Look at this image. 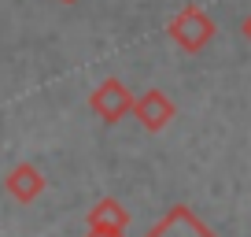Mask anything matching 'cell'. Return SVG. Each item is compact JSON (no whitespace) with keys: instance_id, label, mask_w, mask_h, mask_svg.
<instances>
[{"instance_id":"obj_2","label":"cell","mask_w":251,"mask_h":237,"mask_svg":"<svg viewBox=\"0 0 251 237\" xmlns=\"http://www.w3.org/2000/svg\"><path fill=\"white\" fill-rule=\"evenodd\" d=\"M89 108L96 111V118L100 122H122L129 111H133V93L122 86L118 78H103L100 86L93 89V96H89Z\"/></svg>"},{"instance_id":"obj_3","label":"cell","mask_w":251,"mask_h":237,"mask_svg":"<svg viewBox=\"0 0 251 237\" xmlns=\"http://www.w3.org/2000/svg\"><path fill=\"white\" fill-rule=\"evenodd\" d=\"M133 115H137V122H141L144 130L159 134V130H166L174 122L177 108H174V100L163 93V89H148V93H141L133 100Z\"/></svg>"},{"instance_id":"obj_6","label":"cell","mask_w":251,"mask_h":237,"mask_svg":"<svg viewBox=\"0 0 251 237\" xmlns=\"http://www.w3.org/2000/svg\"><path fill=\"white\" fill-rule=\"evenodd\" d=\"M85 226H96V230H122V234H126V226H129V211H126L118 200L103 197V200H96L93 211L85 215Z\"/></svg>"},{"instance_id":"obj_5","label":"cell","mask_w":251,"mask_h":237,"mask_svg":"<svg viewBox=\"0 0 251 237\" xmlns=\"http://www.w3.org/2000/svg\"><path fill=\"white\" fill-rule=\"evenodd\" d=\"M45 174L37 171L33 163H19V167H11L8 171V193L19 200V204H33V200L45 193Z\"/></svg>"},{"instance_id":"obj_8","label":"cell","mask_w":251,"mask_h":237,"mask_svg":"<svg viewBox=\"0 0 251 237\" xmlns=\"http://www.w3.org/2000/svg\"><path fill=\"white\" fill-rule=\"evenodd\" d=\"M244 37H248V41H251V15H248V19H244Z\"/></svg>"},{"instance_id":"obj_9","label":"cell","mask_w":251,"mask_h":237,"mask_svg":"<svg viewBox=\"0 0 251 237\" xmlns=\"http://www.w3.org/2000/svg\"><path fill=\"white\" fill-rule=\"evenodd\" d=\"M59 4H74V0H59Z\"/></svg>"},{"instance_id":"obj_1","label":"cell","mask_w":251,"mask_h":237,"mask_svg":"<svg viewBox=\"0 0 251 237\" xmlns=\"http://www.w3.org/2000/svg\"><path fill=\"white\" fill-rule=\"evenodd\" d=\"M166 33H170V41L177 48H185V52H200V48H207L214 41V19L207 15L200 4H185V8L170 19Z\"/></svg>"},{"instance_id":"obj_4","label":"cell","mask_w":251,"mask_h":237,"mask_svg":"<svg viewBox=\"0 0 251 237\" xmlns=\"http://www.w3.org/2000/svg\"><path fill=\"white\" fill-rule=\"evenodd\" d=\"M144 237H218V234H214V230H207L185 204H177V207H170V211H166Z\"/></svg>"},{"instance_id":"obj_7","label":"cell","mask_w":251,"mask_h":237,"mask_svg":"<svg viewBox=\"0 0 251 237\" xmlns=\"http://www.w3.org/2000/svg\"><path fill=\"white\" fill-rule=\"evenodd\" d=\"M85 237H126L122 230H96V226H85Z\"/></svg>"}]
</instances>
